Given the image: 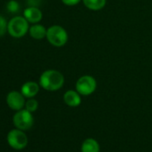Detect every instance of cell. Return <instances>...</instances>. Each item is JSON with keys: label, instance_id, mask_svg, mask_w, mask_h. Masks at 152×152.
I'll list each match as a JSON object with an SVG mask.
<instances>
[{"label": "cell", "instance_id": "obj_6", "mask_svg": "<svg viewBox=\"0 0 152 152\" xmlns=\"http://www.w3.org/2000/svg\"><path fill=\"white\" fill-rule=\"evenodd\" d=\"M7 141L11 148L16 150H21L26 148L28 144V137L22 130L15 129L8 132Z\"/></svg>", "mask_w": 152, "mask_h": 152}, {"label": "cell", "instance_id": "obj_4", "mask_svg": "<svg viewBox=\"0 0 152 152\" xmlns=\"http://www.w3.org/2000/svg\"><path fill=\"white\" fill-rule=\"evenodd\" d=\"M97 81L91 75H83L75 83V89L82 96H90L97 89Z\"/></svg>", "mask_w": 152, "mask_h": 152}, {"label": "cell", "instance_id": "obj_17", "mask_svg": "<svg viewBox=\"0 0 152 152\" xmlns=\"http://www.w3.org/2000/svg\"><path fill=\"white\" fill-rule=\"evenodd\" d=\"M63 2L64 5L65 6H68V7H73V6H76L78 5L82 0H61Z\"/></svg>", "mask_w": 152, "mask_h": 152}, {"label": "cell", "instance_id": "obj_2", "mask_svg": "<svg viewBox=\"0 0 152 152\" xmlns=\"http://www.w3.org/2000/svg\"><path fill=\"white\" fill-rule=\"evenodd\" d=\"M48 41L54 47L61 48L64 47L68 41V33L64 28L60 25L50 26L47 30Z\"/></svg>", "mask_w": 152, "mask_h": 152}, {"label": "cell", "instance_id": "obj_1", "mask_svg": "<svg viewBox=\"0 0 152 152\" xmlns=\"http://www.w3.org/2000/svg\"><path fill=\"white\" fill-rule=\"evenodd\" d=\"M64 84V76L57 70H47L39 77V85L48 91H56Z\"/></svg>", "mask_w": 152, "mask_h": 152}, {"label": "cell", "instance_id": "obj_11", "mask_svg": "<svg viewBox=\"0 0 152 152\" xmlns=\"http://www.w3.org/2000/svg\"><path fill=\"white\" fill-rule=\"evenodd\" d=\"M82 152H100L99 143L93 138L84 140L81 148Z\"/></svg>", "mask_w": 152, "mask_h": 152}, {"label": "cell", "instance_id": "obj_14", "mask_svg": "<svg viewBox=\"0 0 152 152\" xmlns=\"http://www.w3.org/2000/svg\"><path fill=\"white\" fill-rule=\"evenodd\" d=\"M7 9L11 14H17L20 11V5L16 0H10L7 5Z\"/></svg>", "mask_w": 152, "mask_h": 152}, {"label": "cell", "instance_id": "obj_5", "mask_svg": "<svg viewBox=\"0 0 152 152\" xmlns=\"http://www.w3.org/2000/svg\"><path fill=\"white\" fill-rule=\"evenodd\" d=\"M13 122L17 129L26 131L31 128L34 123V119L31 112L28 111L27 109H21L15 114Z\"/></svg>", "mask_w": 152, "mask_h": 152}, {"label": "cell", "instance_id": "obj_8", "mask_svg": "<svg viewBox=\"0 0 152 152\" xmlns=\"http://www.w3.org/2000/svg\"><path fill=\"white\" fill-rule=\"evenodd\" d=\"M81 94L77 91L69 90L64 94V102L70 107H79L82 103Z\"/></svg>", "mask_w": 152, "mask_h": 152}, {"label": "cell", "instance_id": "obj_13", "mask_svg": "<svg viewBox=\"0 0 152 152\" xmlns=\"http://www.w3.org/2000/svg\"><path fill=\"white\" fill-rule=\"evenodd\" d=\"M84 6L91 11H99L106 7L107 0H83Z\"/></svg>", "mask_w": 152, "mask_h": 152}, {"label": "cell", "instance_id": "obj_16", "mask_svg": "<svg viewBox=\"0 0 152 152\" xmlns=\"http://www.w3.org/2000/svg\"><path fill=\"white\" fill-rule=\"evenodd\" d=\"M7 31V23L2 15H0V37H2Z\"/></svg>", "mask_w": 152, "mask_h": 152}, {"label": "cell", "instance_id": "obj_18", "mask_svg": "<svg viewBox=\"0 0 152 152\" xmlns=\"http://www.w3.org/2000/svg\"><path fill=\"white\" fill-rule=\"evenodd\" d=\"M27 3H28V5L30 7H38L40 5V3H41V0H28Z\"/></svg>", "mask_w": 152, "mask_h": 152}, {"label": "cell", "instance_id": "obj_9", "mask_svg": "<svg viewBox=\"0 0 152 152\" xmlns=\"http://www.w3.org/2000/svg\"><path fill=\"white\" fill-rule=\"evenodd\" d=\"M24 18L31 23H38L42 20V12L36 7H29L23 11Z\"/></svg>", "mask_w": 152, "mask_h": 152}, {"label": "cell", "instance_id": "obj_3", "mask_svg": "<svg viewBox=\"0 0 152 152\" xmlns=\"http://www.w3.org/2000/svg\"><path fill=\"white\" fill-rule=\"evenodd\" d=\"M29 29V22L24 16H15L7 23V31L14 38H23Z\"/></svg>", "mask_w": 152, "mask_h": 152}, {"label": "cell", "instance_id": "obj_12", "mask_svg": "<svg viewBox=\"0 0 152 152\" xmlns=\"http://www.w3.org/2000/svg\"><path fill=\"white\" fill-rule=\"evenodd\" d=\"M47 30L48 29H46L43 25L35 23L29 29V32L31 38L35 39H42L47 36Z\"/></svg>", "mask_w": 152, "mask_h": 152}, {"label": "cell", "instance_id": "obj_10", "mask_svg": "<svg viewBox=\"0 0 152 152\" xmlns=\"http://www.w3.org/2000/svg\"><path fill=\"white\" fill-rule=\"evenodd\" d=\"M39 86L37 83L35 82H27L22 86L21 92L25 98L31 99L35 97L39 91Z\"/></svg>", "mask_w": 152, "mask_h": 152}, {"label": "cell", "instance_id": "obj_15", "mask_svg": "<svg viewBox=\"0 0 152 152\" xmlns=\"http://www.w3.org/2000/svg\"><path fill=\"white\" fill-rule=\"evenodd\" d=\"M39 107V103L34 99H29L25 103V109H27L30 112H35Z\"/></svg>", "mask_w": 152, "mask_h": 152}, {"label": "cell", "instance_id": "obj_7", "mask_svg": "<svg viewBox=\"0 0 152 152\" xmlns=\"http://www.w3.org/2000/svg\"><path fill=\"white\" fill-rule=\"evenodd\" d=\"M25 97L23 95V93L18 92V91H11L8 93L7 97V102L8 107L13 109V110H16L19 111L21 109H23V107H25Z\"/></svg>", "mask_w": 152, "mask_h": 152}]
</instances>
